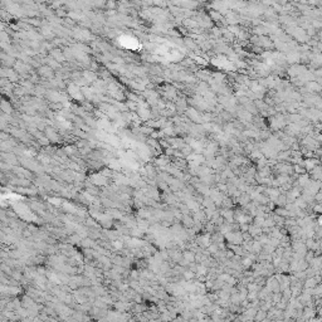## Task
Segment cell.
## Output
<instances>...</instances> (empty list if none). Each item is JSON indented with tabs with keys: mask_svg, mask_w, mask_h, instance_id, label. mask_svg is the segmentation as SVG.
I'll return each mask as SVG.
<instances>
[{
	"mask_svg": "<svg viewBox=\"0 0 322 322\" xmlns=\"http://www.w3.org/2000/svg\"><path fill=\"white\" fill-rule=\"evenodd\" d=\"M264 318H267V312L266 311H263V309H261V311H258V312L255 313V316H254V321L255 322H262Z\"/></svg>",
	"mask_w": 322,
	"mask_h": 322,
	"instance_id": "cell-1",
	"label": "cell"
},
{
	"mask_svg": "<svg viewBox=\"0 0 322 322\" xmlns=\"http://www.w3.org/2000/svg\"><path fill=\"white\" fill-rule=\"evenodd\" d=\"M279 299H281V295H276V296L273 297V302H274V303H278V302H279Z\"/></svg>",
	"mask_w": 322,
	"mask_h": 322,
	"instance_id": "cell-2",
	"label": "cell"
}]
</instances>
